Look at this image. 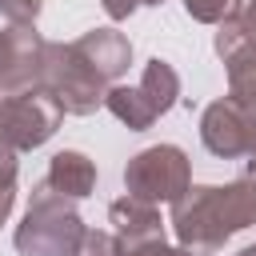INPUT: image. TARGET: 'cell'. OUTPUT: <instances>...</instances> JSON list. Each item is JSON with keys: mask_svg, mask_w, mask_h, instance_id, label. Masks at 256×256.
Wrapping results in <instances>:
<instances>
[{"mask_svg": "<svg viewBox=\"0 0 256 256\" xmlns=\"http://www.w3.org/2000/svg\"><path fill=\"white\" fill-rule=\"evenodd\" d=\"M116 256H192V252L180 244L156 240V244H116Z\"/></svg>", "mask_w": 256, "mask_h": 256, "instance_id": "obj_18", "label": "cell"}, {"mask_svg": "<svg viewBox=\"0 0 256 256\" xmlns=\"http://www.w3.org/2000/svg\"><path fill=\"white\" fill-rule=\"evenodd\" d=\"M224 64H228V100L256 108V44H248Z\"/></svg>", "mask_w": 256, "mask_h": 256, "instance_id": "obj_13", "label": "cell"}, {"mask_svg": "<svg viewBox=\"0 0 256 256\" xmlns=\"http://www.w3.org/2000/svg\"><path fill=\"white\" fill-rule=\"evenodd\" d=\"M64 108L48 88H28L16 96H0V136L16 152H32L56 136Z\"/></svg>", "mask_w": 256, "mask_h": 256, "instance_id": "obj_5", "label": "cell"}, {"mask_svg": "<svg viewBox=\"0 0 256 256\" xmlns=\"http://www.w3.org/2000/svg\"><path fill=\"white\" fill-rule=\"evenodd\" d=\"M76 256H116V236L104 232V228H88Z\"/></svg>", "mask_w": 256, "mask_h": 256, "instance_id": "obj_19", "label": "cell"}, {"mask_svg": "<svg viewBox=\"0 0 256 256\" xmlns=\"http://www.w3.org/2000/svg\"><path fill=\"white\" fill-rule=\"evenodd\" d=\"M72 48H76L108 84H116V80L128 72V64H132V40H128L124 32H116V28H92V32H84L80 40H72Z\"/></svg>", "mask_w": 256, "mask_h": 256, "instance_id": "obj_9", "label": "cell"}, {"mask_svg": "<svg viewBox=\"0 0 256 256\" xmlns=\"http://www.w3.org/2000/svg\"><path fill=\"white\" fill-rule=\"evenodd\" d=\"M244 184H248V192H252V204H256V160H248V168H244V176H240Z\"/></svg>", "mask_w": 256, "mask_h": 256, "instance_id": "obj_22", "label": "cell"}, {"mask_svg": "<svg viewBox=\"0 0 256 256\" xmlns=\"http://www.w3.org/2000/svg\"><path fill=\"white\" fill-rule=\"evenodd\" d=\"M104 108L128 128V132H144V128H152L160 116H156V108L148 104V96L140 92V84L136 88H128V84H112L108 88V100H104Z\"/></svg>", "mask_w": 256, "mask_h": 256, "instance_id": "obj_11", "label": "cell"}, {"mask_svg": "<svg viewBox=\"0 0 256 256\" xmlns=\"http://www.w3.org/2000/svg\"><path fill=\"white\" fill-rule=\"evenodd\" d=\"M44 0H0V16L8 24H36Z\"/></svg>", "mask_w": 256, "mask_h": 256, "instance_id": "obj_17", "label": "cell"}, {"mask_svg": "<svg viewBox=\"0 0 256 256\" xmlns=\"http://www.w3.org/2000/svg\"><path fill=\"white\" fill-rule=\"evenodd\" d=\"M44 184H48L52 192L68 196V200H84V196H92V188H96V164H92L84 152L64 148V152L52 156Z\"/></svg>", "mask_w": 256, "mask_h": 256, "instance_id": "obj_10", "label": "cell"}, {"mask_svg": "<svg viewBox=\"0 0 256 256\" xmlns=\"http://www.w3.org/2000/svg\"><path fill=\"white\" fill-rule=\"evenodd\" d=\"M140 4H152V8H156V4H164V0H140Z\"/></svg>", "mask_w": 256, "mask_h": 256, "instance_id": "obj_25", "label": "cell"}, {"mask_svg": "<svg viewBox=\"0 0 256 256\" xmlns=\"http://www.w3.org/2000/svg\"><path fill=\"white\" fill-rule=\"evenodd\" d=\"M108 220H112L116 244H156V240H164L160 208L148 204V200H136L128 192L108 204Z\"/></svg>", "mask_w": 256, "mask_h": 256, "instance_id": "obj_8", "label": "cell"}, {"mask_svg": "<svg viewBox=\"0 0 256 256\" xmlns=\"http://www.w3.org/2000/svg\"><path fill=\"white\" fill-rule=\"evenodd\" d=\"M236 256H256V244H248V248H240Z\"/></svg>", "mask_w": 256, "mask_h": 256, "instance_id": "obj_24", "label": "cell"}, {"mask_svg": "<svg viewBox=\"0 0 256 256\" xmlns=\"http://www.w3.org/2000/svg\"><path fill=\"white\" fill-rule=\"evenodd\" d=\"M140 92L148 96V104L156 108V116H164L176 100H180V72L168 64V60H160V56H152L148 64H144V76H140Z\"/></svg>", "mask_w": 256, "mask_h": 256, "instance_id": "obj_12", "label": "cell"}, {"mask_svg": "<svg viewBox=\"0 0 256 256\" xmlns=\"http://www.w3.org/2000/svg\"><path fill=\"white\" fill-rule=\"evenodd\" d=\"M192 188V160L176 144L140 148L124 164V192L148 204H176Z\"/></svg>", "mask_w": 256, "mask_h": 256, "instance_id": "obj_4", "label": "cell"}, {"mask_svg": "<svg viewBox=\"0 0 256 256\" xmlns=\"http://www.w3.org/2000/svg\"><path fill=\"white\" fill-rule=\"evenodd\" d=\"M248 112L252 108H244V104H236L228 96L212 100L204 108V116H200V140H204V148L212 156H220V160L248 156Z\"/></svg>", "mask_w": 256, "mask_h": 256, "instance_id": "obj_7", "label": "cell"}, {"mask_svg": "<svg viewBox=\"0 0 256 256\" xmlns=\"http://www.w3.org/2000/svg\"><path fill=\"white\" fill-rule=\"evenodd\" d=\"M100 4H104L108 20H128V16L140 8V0H100Z\"/></svg>", "mask_w": 256, "mask_h": 256, "instance_id": "obj_20", "label": "cell"}, {"mask_svg": "<svg viewBox=\"0 0 256 256\" xmlns=\"http://www.w3.org/2000/svg\"><path fill=\"white\" fill-rule=\"evenodd\" d=\"M248 44H256V36L248 32L244 16H228L224 24H216L212 48H216V56H220V60H232V56H236V52H244Z\"/></svg>", "mask_w": 256, "mask_h": 256, "instance_id": "obj_14", "label": "cell"}, {"mask_svg": "<svg viewBox=\"0 0 256 256\" xmlns=\"http://www.w3.org/2000/svg\"><path fill=\"white\" fill-rule=\"evenodd\" d=\"M240 16H244V24H248V32H252V36H256V0H248V4H244V12H240Z\"/></svg>", "mask_w": 256, "mask_h": 256, "instance_id": "obj_23", "label": "cell"}, {"mask_svg": "<svg viewBox=\"0 0 256 256\" xmlns=\"http://www.w3.org/2000/svg\"><path fill=\"white\" fill-rule=\"evenodd\" d=\"M16 176H20V160H16V148L0 136V228L8 224L12 216V204H16Z\"/></svg>", "mask_w": 256, "mask_h": 256, "instance_id": "obj_15", "label": "cell"}, {"mask_svg": "<svg viewBox=\"0 0 256 256\" xmlns=\"http://www.w3.org/2000/svg\"><path fill=\"white\" fill-rule=\"evenodd\" d=\"M248 160H256V108L248 112Z\"/></svg>", "mask_w": 256, "mask_h": 256, "instance_id": "obj_21", "label": "cell"}, {"mask_svg": "<svg viewBox=\"0 0 256 256\" xmlns=\"http://www.w3.org/2000/svg\"><path fill=\"white\" fill-rule=\"evenodd\" d=\"M40 88H48L56 96V104L68 116H92L96 108H104L108 100V80L72 48L60 40H48V56H44V80Z\"/></svg>", "mask_w": 256, "mask_h": 256, "instance_id": "obj_3", "label": "cell"}, {"mask_svg": "<svg viewBox=\"0 0 256 256\" xmlns=\"http://www.w3.org/2000/svg\"><path fill=\"white\" fill-rule=\"evenodd\" d=\"M88 224L76 212V200L52 192L44 180L32 188L24 220L16 224V252L20 256H76L84 244Z\"/></svg>", "mask_w": 256, "mask_h": 256, "instance_id": "obj_2", "label": "cell"}, {"mask_svg": "<svg viewBox=\"0 0 256 256\" xmlns=\"http://www.w3.org/2000/svg\"><path fill=\"white\" fill-rule=\"evenodd\" d=\"M176 244L192 256H216L236 232L256 224V204L244 180L232 184H192L168 216Z\"/></svg>", "mask_w": 256, "mask_h": 256, "instance_id": "obj_1", "label": "cell"}, {"mask_svg": "<svg viewBox=\"0 0 256 256\" xmlns=\"http://www.w3.org/2000/svg\"><path fill=\"white\" fill-rule=\"evenodd\" d=\"M44 56H48V40L36 32V24H8L0 32V96L40 88Z\"/></svg>", "mask_w": 256, "mask_h": 256, "instance_id": "obj_6", "label": "cell"}, {"mask_svg": "<svg viewBox=\"0 0 256 256\" xmlns=\"http://www.w3.org/2000/svg\"><path fill=\"white\" fill-rule=\"evenodd\" d=\"M244 0H184V12L200 24H224L228 16H240Z\"/></svg>", "mask_w": 256, "mask_h": 256, "instance_id": "obj_16", "label": "cell"}]
</instances>
